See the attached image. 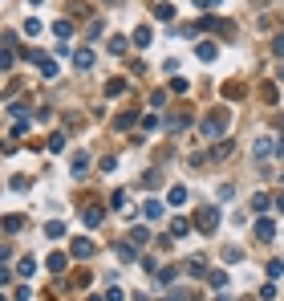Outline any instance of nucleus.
I'll return each instance as SVG.
<instances>
[{"label":"nucleus","instance_id":"f257e3e1","mask_svg":"<svg viewBox=\"0 0 284 301\" xmlns=\"http://www.w3.org/2000/svg\"><path fill=\"white\" fill-rule=\"evenodd\" d=\"M195 220H199V232H203V236H211V232L220 228V208H215V204H207V208H199V216H195Z\"/></svg>","mask_w":284,"mask_h":301},{"label":"nucleus","instance_id":"f03ea898","mask_svg":"<svg viewBox=\"0 0 284 301\" xmlns=\"http://www.w3.org/2000/svg\"><path fill=\"white\" fill-rule=\"evenodd\" d=\"M224 126H227V114H224V110H215L211 118H203L199 130H203V138H220V134H224Z\"/></svg>","mask_w":284,"mask_h":301},{"label":"nucleus","instance_id":"7ed1b4c3","mask_svg":"<svg viewBox=\"0 0 284 301\" xmlns=\"http://www.w3.org/2000/svg\"><path fill=\"white\" fill-rule=\"evenodd\" d=\"M69 252H73L77 260H85V256H94V240H90V236H77V240L69 244Z\"/></svg>","mask_w":284,"mask_h":301},{"label":"nucleus","instance_id":"20e7f679","mask_svg":"<svg viewBox=\"0 0 284 301\" xmlns=\"http://www.w3.org/2000/svg\"><path fill=\"white\" fill-rule=\"evenodd\" d=\"M29 57L41 65V73H45V77H57V73H61V65H57L53 57H45V53H29Z\"/></svg>","mask_w":284,"mask_h":301},{"label":"nucleus","instance_id":"39448f33","mask_svg":"<svg viewBox=\"0 0 284 301\" xmlns=\"http://www.w3.org/2000/svg\"><path fill=\"white\" fill-rule=\"evenodd\" d=\"M73 69H81V73H85V69H94V49H85V45H81V49L73 53Z\"/></svg>","mask_w":284,"mask_h":301},{"label":"nucleus","instance_id":"423d86ee","mask_svg":"<svg viewBox=\"0 0 284 301\" xmlns=\"http://www.w3.org/2000/svg\"><path fill=\"white\" fill-rule=\"evenodd\" d=\"M114 252H118V260H122V265H130V260H138V248H134L130 240H122L118 248H114Z\"/></svg>","mask_w":284,"mask_h":301},{"label":"nucleus","instance_id":"0eeeda50","mask_svg":"<svg viewBox=\"0 0 284 301\" xmlns=\"http://www.w3.org/2000/svg\"><path fill=\"white\" fill-rule=\"evenodd\" d=\"M167 204L170 208H183V204H187V187H183V183H174V187L167 191Z\"/></svg>","mask_w":284,"mask_h":301},{"label":"nucleus","instance_id":"6e6552de","mask_svg":"<svg viewBox=\"0 0 284 301\" xmlns=\"http://www.w3.org/2000/svg\"><path fill=\"white\" fill-rule=\"evenodd\" d=\"M81 220H85V228H98V224L106 220V212H102V208H85V212H81Z\"/></svg>","mask_w":284,"mask_h":301},{"label":"nucleus","instance_id":"1a4fd4ad","mask_svg":"<svg viewBox=\"0 0 284 301\" xmlns=\"http://www.w3.org/2000/svg\"><path fill=\"white\" fill-rule=\"evenodd\" d=\"M256 236H260V240H272V236H276V224L260 216V220H256Z\"/></svg>","mask_w":284,"mask_h":301},{"label":"nucleus","instance_id":"9d476101","mask_svg":"<svg viewBox=\"0 0 284 301\" xmlns=\"http://www.w3.org/2000/svg\"><path fill=\"white\" fill-rule=\"evenodd\" d=\"M215 53H220V49H215L211 41H199V45H195V57L199 61H215Z\"/></svg>","mask_w":284,"mask_h":301},{"label":"nucleus","instance_id":"9b49d317","mask_svg":"<svg viewBox=\"0 0 284 301\" xmlns=\"http://www.w3.org/2000/svg\"><path fill=\"white\" fill-rule=\"evenodd\" d=\"M150 37H155V33H150V25H138V29H134V45H138V49H146V45H150Z\"/></svg>","mask_w":284,"mask_h":301},{"label":"nucleus","instance_id":"f8f14e48","mask_svg":"<svg viewBox=\"0 0 284 301\" xmlns=\"http://www.w3.org/2000/svg\"><path fill=\"white\" fill-rule=\"evenodd\" d=\"M252 151H256V155L264 159V155H272V151H276V143H272V138L264 134V138H256V143H252Z\"/></svg>","mask_w":284,"mask_h":301},{"label":"nucleus","instance_id":"ddd939ff","mask_svg":"<svg viewBox=\"0 0 284 301\" xmlns=\"http://www.w3.org/2000/svg\"><path fill=\"white\" fill-rule=\"evenodd\" d=\"M142 216H146V220H163V204H159V199H146V204H142Z\"/></svg>","mask_w":284,"mask_h":301},{"label":"nucleus","instance_id":"4468645a","mask_svg":"<svg viewBox=\"0 0 284 301\" xmlns=\"http://www.w3.org/2000/svg\"><path fill=\"white\" fill-rule=\"evenodd\" d=\"M45 265H49L53 273H65V269H69V256H65V252H53V256H49Z\"/></svg>","mask_w":284,"mask_h":301},{"label":"nucleus","instance_id":"2eb2a0df","mask_svg":"<svg viewBox=\"0 0 284 301\" xmlns=\"http://www.w3.org/2000/svg\"><path fill=\"white\" fill-rule=\"evenodd\" d=\"M45 236H49V240H61V236H65V224H61V220H49V224H45Z\"/></svg>","mask_w":284,"mask_h":301},{"label":"nucleus","instance_id":"dca6fc26","mask_svg":"<svg viewBox=\"0 0 284 301\" xmlns=\"http://www.w3.org/2000/svg\"><path fill=\"white\" fill-rule=\"evenodd\" d=\"M69 167H73V175H85V171H90V155H73Z\"/></svg>","mask_w":284,"mask_h":301},{"label":"nucleus","instance_id":"f3484780","mask_svg":"<svg viewBox=\"0 0 284 301\" xmlns=\"http://www.w3.org/2000/svg\"><path fill=\"white\" fill-rule=\"evenodd\" d=\"M268 208H272V199H268V195H252V212H256V216H264Z\"/></svg>","mask_w":284,"mask_h":301},{"label":"nucleus","instance_id":"a211bd4d","mask_svg":"<svg viewBox=\"0 0 284 301\" xmlns=\"http://www.w3.org/2000/svg\"><path fill=\"white\" fill-rule=\"evenodd\" d=\"M16 273H20V277H33V273H37V260H33V256H20Z\"/></svg>","mask_w":284,"mask_h":301},{"label":"nucleus","instance_id":"6ab92c4d","mask_svg":"<svg viewBox=\"0 0 284 301\" xmlns=\"http://www.w3.org/2000/svg\"><path fill=\"white\" fill-rule=\"evenodd\" d=\"M69 33H73V25H69V21H53V37H57V41H65Z\"/></svg>","mask_w":284,"mask_h":301},{"label":"nucleus","instance_id":"aec40b11","mask_svg":"<svg viewBox=\"0 0 284 301\" xmlns=\"http://www.w3.org/2000/svg\"><path fill=\"white\" fill-rule=\"evenodd\" d=\"M146 240H150V232H146V228H130V244H134V248H142Z\"/></svg>","mask_w":284,"mask_h":301},{"label":"nucleus","instance_id":"412c9836","mask_svg":"<svg viewBox=\"0 0 284 301\" xmlns=\"http://www.w3.org/2000/svg\"><path fill=\"white\" fill-rule=\"evenodd\" d=\"M155 16H159V21H174V4H155Z\"/></svg>","mask_w":284,"mask_h":301},{"label":"nucleus","instance_id":"4be33fe9","mask_svg":"<svg viewBox=\"0 0 284 301\" xmlns=\"http://www.w3.org/2000/svg\"><path fill=\"white\" fill-rule=\"evenodd\" d=\"M187 232H191V224H187L183 216H179V220H170V236H187Z\"/></svg>","mask_w":284,"mask_h":301},{"label":"nucleus","instance_id":"5701e85b","mask_svg":"<svg viewBox=\"0 0 284 301\" xmlns=\"http://www.w3.org/2000/svg\"><path fill=\"white\" fill-rule=\"evenodd\" d=\"M183 269H187V277H207V269H203V260H187Z\"/></svg>","mask_w":284,"mask_h":301},{"label":"nucleus","instance_id":"b1692460","mask_svg":"<svg viewBox=\"0 0 284 301\" xmlns=\"http://www.w3.org/2000/svg\"><path fill=\"white\" fill-rule=\"evenodd\" d=\"M110 208H118V212H126V208H130V199H126V191H114V195H110Z\"/></svg>","mask_w":284,"mask_h":301},{"label":"nucleus","instance_id":"393cba45","mask_svg":"<svg viewBox=\"0 0 284 301\" xmlns=\"http://www.w3.org/2000/svg\"><path fill=\"white\" fill-rule=\"evenodd\" d=\"M122 90H126V82H122V77H114V82H106V94H110V98H118Z\"/></svg>","mask_w":284,"mask_h":301},{"label":"nucleus","instance_id":"a878e982","mask_svg":"<svg viewBox=\"0 0 284 301\" xmlns=\"http://www.w3.org/2000/svg\"><path fill=\"white\" fill-rule=\"evenodd\" d=\"M207 281H211V289H227V273H207Z\"/></svg>","mask_w":284,"mask_h":301},{"label":"nucleus","instance_id":"bb28decb","mask_svg":"<svg viewBox=\"0 0 284 301\" xmlns=\"http://www.w3.org/2000/svg\"><path fill=\"white\" fill-rule=\"evenodd\" d=\"M239 256H244V252H239V248H235V244H227V248H224V260H231V265H235V260H239Z\"/></svg>","mask_w":284,"mask_h":301},{"label":"nucleus","instance_id":"cd10ccee","mask_svg":"<svg viewBox=\"0 0 284 301\" xmlns=\"http://www.w3.org/2000/svg\"><path fill=\"white\" fill-rule=\"evenodd\" d=\"M110 53H126V37H110Z\"/></svg>","mask_w":284,"mask_h":301},{"label":"nucleus","instance_id":"c85d7f7f","mask_svg":"<svg viewBox=\"0 0 284 301\" xmlns=\"http://www.w3.org/2000/svg\"><path fill=\"white\" fill-rule=\"evenodd\" d=\"M12 301H33V289H29V285H20V289L12 293Z\"/></svg>","mask_w":284,"mask_h":301},{"label":"nucleus","instance_id":"c756f323","mask_svg":"<svg viewBox=\"0 0 284 301\" xmlns=\"http://www.w3.org/2000/svg\"><path fill=\"white\" fill-rule=\"evenodd\" d=\"M41 33V21H25V37H37Z\"/></svg>","mask_w":284,"mask_h":301},{"label":"nucleus","instance_id":"7c9ffc66","mask_svg":"<svg viewBox=\"0 0 284 301\" xmlns=\"http://www.w3.org/2000/svg\"><path fill=\"white\" fill-rule=\"evenodd\" d=\"M20 228V216H4V232H16Z\"/></svg>","mask_w":284,"mask_h":301},{"label":"nucleus","instance_id":"2f4dec72","mask_svg":"<svg viewBox=\"0 0 284 301\" xmlns=\"http://www.w3.org/2000/svg\"><path fill=\"white\" fill-rule=\"evenodd\" d=\"M49 151H65V134H53L49 138Z\"/></svg>","mask_w":284,"mask_h":301},{"label":"nucleus","instance_id":"473e14b6","mask_svg":"<svg viewBox=\"0 0 284 301\" xmlns=\"http://www.w3.org/2000/svg\"><path fill=\"white\" fill-rule=\"evenodd\" d=\"M272 53H276V57H284V37H276V41H272Z\"/></svg>","mask_w":284,"mask_h":301},{"label":"nucleus","instance_id":"72a5a7b5","mask_svg":"<svg viewBox=\"0 0 284 301\" xmlns=\"http://www.w3.org/2000/svg\"><path fill=\"white\" fill-rule=\"evenodd\" d=\"M199 8H215V4H224V0H195Z\"/></svg>","mask_w":284,"mask_h":301},{"label":"nucleus","instance_id":"f704fd0d","mask_svg":"<svg viewBox=\"0 0 284 301\" xmlns=\"http://www.w3.org/2000/svg\"><path fill=\"white\" fill-rule=\"evenodd\" d=\"M215 301H235V297H231V293H227V289H220V297H215Z\"/></svg>","mask_w":284,"mask_h":301},{"label":"nucleus","instance_id":"c9c22d12","mask_svg":"<svg viewBox=\"0 0 284 301\" xmlns=\"http://www.w3.org/2000/svg\"><path fill=\"white\" fill-rule=\"evenodd\" d=\"M272 204H276V208H280V212H284V191H280V195H276V199H272Z\"/></svg>","mask_w":284,"mask_h":301},{"label":"nucleus","instance_id":"e433bc0d","mask_svg":"<svg viewBox=\"0 0 284 301\" xmlns=\"http://www.w3.org/2000/svg\"><path fill=\"white\" fill-rule=\"evenodd\" d=\"M276 151H280V155H284V138H280V143H276Z\"/></svg>","mask_w":284,"mask_h":301},{"label":"nucleus","instance_id":"4c0bfd02","mask_svg":"<svg viewBox=\"0 0 284 301\" xmlns=\"http://www.w3.org/2000/svg\"><path fill=\"white\" fill-rule=\"evenodd\" d=\"M90 301H106V297H90Z\"/></svg>","mask_w":284,"mask_h":301}]
</instances>
